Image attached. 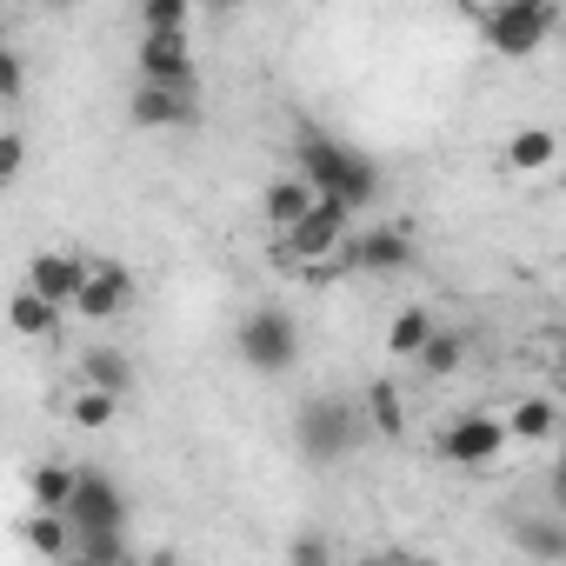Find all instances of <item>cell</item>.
<instances>
[{
	"label": "cell",
	"instance_id": "1",
	"mask_svg": "<svg viewBox=\"0 0 566 566\" xmlns=\"http://www.w3.org/2000/svg\"><path fill=\"white\" fill-rule=\"evenodd\" d=\"M294 167L321 187V200H340V207H374V193H380V167L360 154V147H347L340 134H321V127H301V140H294Z\"/></svg>",
	"mask_w": 566,
	"mask_h": 566
},
{
	"label": "cell",
	"instance_id": "2",
	"mask_svg": "<svg viewBox=\"0 0 566 566\" xmlns=\"http://www.w3.org/2000/svg\"><path fill=\"white\" fill-rule=\"evenodd\" d=\"M367 433H374L367 400L314 394V400L294 407V447H301V460H314V467H340V460H354V453L367 447Z\"/></svg>",
	"mask_w": 566,
	"mask_h": 566
},
{
	"label": "cell",
	"instance_id": "3",
	"mask_svg": "<svg viewBox=\"0 0 566 566\" xmlns=\"http://www.w3.org/2000/svg\"><path fill=\"white\" fill-rule=\"evenodd\" d=\"M559 28V8L553 0H486L480 8V41L500 54V61H533Z\"/></svg>",
	"mask_w": 566,
	"mask_h": 566
},
{
	"label": "cell",
	"instance_id": "4",
	"mask_svg": "<svg viewBox=\"0 0 566 566\" xmlns=\"http://www.w3.org/2000/svg\"><path fill=\"white\" fill-rule=\"evenodd\" d=\"M347 247H354V207H340V200H314L287 233H280V266H327V260H347Z\"/></svg>",
	"mask_w": 566,
	"mask_h": 566
},
{
	"label": "cell",
	"instance_id": "5",
	"mask_svg": "<svg viewBox=\"0 0 566 566\" xmlns=\"http://www.w3.org/2000/svg\"><path fill=\"white\" fill-rule=\"evenodd\" d=\"M233 354H240V367H253V374H287L294 360H301V327H294V314L287 307H253V314H240V327H233Z\"/></svg>",
	"mask_w": 566,
	"mask_h": 566
},
{
	"label": "cell",
	"instance_id": "6",
	"mask_svg": "<svg viewBox=\"0 0 566 566\" xmlns=\"http://www.w3.org/2000/svg\"><path fill=\"white\" fill-rule=\"evenodd\" d=\"M506 447H513V433H506V420H493V413H460V420H447L440 440H433V453H440L447 467H460V473L500 467Z\"/></svg>",
	"mask_w": 566,
	"mask_h": 566
},
{
	"label": "cell",
	"instance_id": "7",
	"mask_svg": "<svg viewBox=\"0 0 566 566\" xmlns=\"http://www.w3.org/2000/svg\"><path fill=\"white\" fill-rule=\"evenodd\" d=\"M127 120L147 134H174V127H200V87H167V81H140L127 94Z\"/></svg>",
	"mask_w": 566,
	"mask_h": 566
},
{
	"label": "cell",
	"instance_id": "8",
	"mask_svg": "<svg viewBox=\"0 0 566 566\" xmlns=\"http://www.w3.org/2000/svg\"><path fill=\"white\" fill-rule=\"evenodd\" d=\"M134 67H140V81H167V87H200L193 48H187V28H147V34H140V48H134Z\"/></svg>",
	"mask_w": 566,
	"mask_h": 566
},
{
	"label": "cell",
	"instance_id": "9",
	"mask_svg": "<svg viewBox=\"0 0 566 566\" xmlns=\"http://www.w3.org/2000/svg\"><path fill=\"white\" fill-rule=\"evenodd\" d=\"M127 307H134V273H127L120 260H87V280H81L74 314H81V321H114V314H127Z\"/></svg>",
	"mask_w": 566,
	"mask_h": 566
},
{
	"label": "cell",
	"instance_id": "10",
	"mask_svg": "<svg viewBox=\"0 0 566 566\" xmlns=\"http://www.w3.org/2000/svg\"><path fill=\"white\" fill-rule=\"evenodd\" d=\"M347 266H360V273H374V280L407 273V266H413V233H407V227H367V233H354Z\"/></svg>",
	"mask_w": 566,
	"mask_h": 566
},
{
	"label": "cell",
	"instance_id": "11",
	"mask_svg": "<svg viewBox=\"0 0 566 566\" xmlns=\"http://www.w3.org/2000/svg\"><path fill=\"white\" fill-rule=\"evenodd\" d=\"M67 520H74V526H127V493H120V480L81 467V486H74V500H67Z\"/></svg>",
	"mask_w": 566,
	"mask_h": 566
},
{
	"label": "cell",
	"instance_id": "12",
	"mask_svg": "<svg viewBox=\"0 0 566 566\" xmlns=\"http://www.w3.org/2000/svg\"><path fill=\"white\" fill-rule=\"evenodd\" d=\"M314 200H321V187H314V180H307V174L294 167L287 180H273V187L260 193V220H266L273 233H287V227H294V220H301V213H307Z\"/></svg>",
	"mask_w": 566,
	"mask_h": 566
},
{
	"label": "cell",
	"instance_id": "13",
	"mask_svg": "<svg viewBox=\"0 0 566 566\" xmlns=\"http://www.w3.org/2000/svg\"><path fill=\"white\" fill-rule=\"evenodd\" d=\"M81 280H87V260L81 253H34V266H28V287H41L61 307L81 301Z\"/></svg>",
	"mask_w": 566,
	"mask_h": 566
},
{
	"label": "cell",
	"instance_id": "14",
	"mask_svg": "<svg viewBox=\"0 0 566 566\" xmlns=\"http://www.w3.org/2000/svg\"><path fill=\"white\" fill-rule=\"evenodd\" d=\"M61 314H67V307L48 301L41 287H21V294L8 301V327H14L21 340H54V334H61Z\"/></svg>",
	"mask_w": 566,
	"mask_h": 566
},
{
	"label": "cell",
	"instance_id": "15",
	"mask_svg": "<svg viewBox=\"0 0 566 566\" xmlns=\"http://www.w3.org/2000/svg\"><path fill=\"white\" fill-rule=\"evenodd\" d=\"M21 539H28L41 559H74V520H67V513H48V506H34V513L21 520Z\"/></svg>",
	"mask_w": 566,
	"mask_h": 566
},
{
	"label": "cell",
	"instance_id": "16",
	"mask_svg": "<svg viewBox=\"0 0 566 566\" xmlns=\"http://www.w3.org/2000/svg\"><path fill=\"white\" fill-rule=\"evenodd\" d=\"M559 160V134L553 127H520L513 140H506V167L513 174H546Z\"/></svg>",
	"mask_w": 566,
	"mask_h": 566
},
{
	"label": "cell",
	"instance_id": "17",
	"mask_svg": "<svg viewBox=\"0 0 566 566\" xmlns=\"http://www.w3.org/2000/svg\"><path fill=\"white\" fill-rule=\"evenodd\" d=\"M81 380H87V387H107V394L127 400V387H134V360H127L120 347H87V354H81Z\"/></svg>",
	"mask_w": 566,
	"mask_h": 566
},
{
	"label": "cell",
	"instance_id": "18",
	"mask_svg": "<svg viewBox=\"0 0 566 566\" xmlns=\"http://www.w3.org/2000/svg\"><path fill=\"white\" fill-rule=\"evenodd\" d=\"M506 433H513V440H526V447H546V440L559 433V413H553V400H539V394L513 400V413H506Z\"/></svg>",
	"mask_w": 566,
	"mask_h": 566
},
{
	"label": "cell",
	"instance_id": "19",
	"mask_svg": "<svg viewBox=\"0 0 566 566\" xmlns=\"http://www.w3.org/2000/svg\"><path fill=\"white\" fill-rule=\"evenodd\" d=\"M134 546H127V526H74V559L81 566H120Z\"/></svg>",
	"mask_w": 566,
	"mask_h": 566
},
{
	"label": "cell",
	"instance_id": "20",
	"mask_svg": "<svg viewBox=\"0 0 566 566\" xmlns=\"http://www.w3.org/2000/svg\"><path fill=\"white\" fill-rule=\"evenodd\" d=\"M74 486H81V467H67V460H48V467H34V480H28L34 506H48V513H67Z\"/></svg>",
	"mask_w": 566,
	"mask_h": 566
},
{
	"label": "cell",
	"instance_id": "21",
	"mask_svg": "<svg viewBox=\"0 0 566 566\" xmlns=\"http://www.w3.org/2000/svg\"><path fill=\"white\" fill-rule=\"evenodd\" d=\"M433 340V314L413 301V307H400L394 314V327H387V354H400V360H420V347Z\"/></svg>",
	"mask_w": 566,
	"mask_h": 566
},
{
	"label": "cell",
	"instance_id": "22",
	"mask_svg": "<svg viewBox=\"0 0 566 566\" xmlns=\"http://www.w3.org/2000/svg\"><path fill=\"white\" fill-rule=\"evenodd\" d=\"M360 400H367L374 433H387V440H400V433H407V400H400V387H394V380H374Z\"/></svg>",
	"mask_w": 566,
	"mask_h": 566
},
{
	"label": "cell",
	"instance_id": "23",
	"mask_svg": "<svg viewBox=\"0 0 566 566\" xmlns=\"http://www.w3.org/2000/svg\"><path fill=\"white\" fill-rule=\"evenodd\" d=\"M114 413H120V394H107V387H81V394L67 400V420H74L81 433H101V427H114Z\"/></svg>",
	"mask_w": 566,
	"mask_h": 566
},
{
	"label": "cell",
	"instance_id": "24",
	"mask_svg": "<svg viewBox=\"0 0 566 566\" xmlns=\"http://www.w3.org/2000/svg\"><path fill=\"white\" fill-rule=\"evenodd\" d=\"M513 546L533 559H566V526L559 520H513Z\"/></svg>",
	"mask_w": 566,
	"mask_h": 566
},
{
	"label": "cell",
	"instance_id": "25",
	"mask_svg": "<svg viewBox=\"0 0 566 566\" xmlns=\"http://www.w3.org/2000/svg\"><path fill=\"white\" fill-rule=\"evenodd\" d=\"M460 360H467V334H447V327H433V340L420 347V367L440 380V374H453Z\"/></svg>",
	"mask_w": 566,
	"mask_h": 566
},
{
	"label": "cell",
	"instance_id": "26",
	"mask_svg": "<svg viewBox=\"0 0 566 566\" xmlns=\"http://www.w3.org/2000/svg\"><path fill=\"white\" fill-rule=\"evenodd\" d=\"M21 167H28V134H21V127H8V134H0V187H14V180H21Z\"/></svg>",
	"mask_w": 566,
	"mask_h": 566
},
{
	"label": "cell",
	"instance_id": "27",
	"mask_svg": "<svg viewBox=\"0 0 566 566\" xmlns=\"http://www.w3.org/2000/svg\"><path fill=\"white\" fill-rule=\"evenodd\" d=\"M187 8L193 0H140V21L147 28H187Z\"/></svg>",
	"mask_w": 566,
	"mask_h": 566
},
{
	"label": "cell",
	"instance_id": "28",
	"mask_svg": "<svg viewBox=\"0 0 566 566\" xmlns=\"http://www.w3.org/2000/svg\"><path fill=\"white\" fill-rule=\"evenodd\" d=\"M28 94V61H21V48H8L0 54V101H21Z\"/></svg>",
	"mask_w": 566,
	"mask_h": 566
},
{
	"label": "cell",
	"instance_id": "29",
	"mask_svg": "<svg viewBox=\"0 0 566 566\" xmlns=\"http://www.w3.org/2000/svg\"><path fill=\"white\" fill-rule=\"evenodd\" d=\"M287 559H294V566H321V559H334V546H327L321 533H307V539H294V546H287Z\"/></svg>",
	"mask_w": 566,
	"mask_h": 566
},
{
	"label": "cell",
	"instance_id": "30",
	"mask_svg": "<svg viewBox=\"0 0 566 566\" xmlns=\"http://www.w3.org/2000/svg\"><path fill=\"white\" fill-rule=\"evenodd\" d=\"M546 486H553V506L566 513V447H559V460H553V473H546Z\"/></svg>",
	"mask_w": 566,
	"mask_h": 566
},
{
	"label": "cell",
	"instance_id": "31",
	"mask_svg": "<svg viewBox=\"0 0 566 566\" xmlns=\"http://www.w3.org/2000/svg\"><path fill=\"white\" fill-rule=\"evenodd\" d=\"M193 8H207V14H227V8H240V0H193Z\"/></svg>",
	"mask_w": 566,
	"mask_h": 566
},
{
	"label": "cell",
	"instance_id": "32",
	"mask_svg": "<svg viewBox=\"0 0 566 566\" xmlns=\"http://www.w3.org/2000/svg\"><path fill=\"white\" fill-rule=\"evenodd\" d=\"M559 301H566V280H559Z\"/></svg>",
	"mask_w": 566,
	"mask_h": 566
},
{
	"label": "cell",
	"instance_id": "33",
	"mask_svg": "<svg viewBox=\"0 0 566 566\" xmlns=\"http://www.w3.org/2000/svg\"><path fill=\"white\" fill-rule=\"evenodd\" d=\"M559 387H566V374H559Z\"/></svg>",
	"mask_w": 566,
	"mask_h": 566
},
{
	"label": "cell",
	"instance_id": "34",
	"mask_svg": "<svg viewBox=\"0 0 566 566\" xmlns=\"http://www.w3.org/2000/svg\"><path fill=\"white\" fill-rule=\"evenodd\" d=\"M54 8H61V0H54Z\"/></svg>",
	"mask_w": 566,
	"mask_h": 566
}]
</instances>
